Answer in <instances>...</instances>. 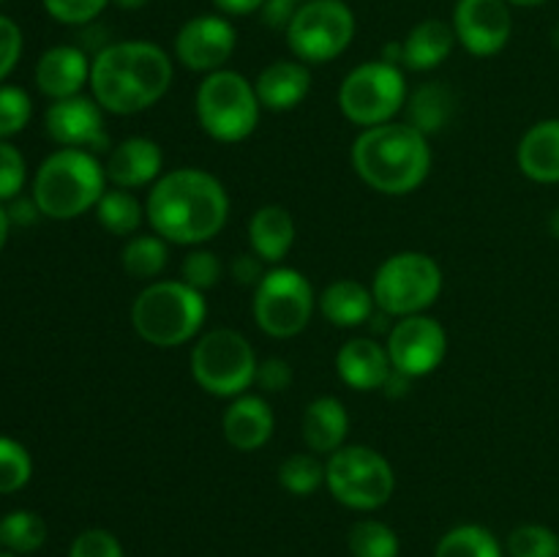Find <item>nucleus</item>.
Wrapping results in <instances>:
<instances>
[{
    "label": "nucleus",
    "mask_w": 559,
    "mask_h": 557,
    "mask_svg": "<svg viewBox=\"0 0 559 557\" xmlns=\"http://www.w3.org/2000/svg\"><path fill=\"white\" fill-rule=\"evenodd\" d=\"M293 3H298V5H300V3H306V0H293Z\"/></svg>",
    "instance_id": "obj_54"
},
{
    "label": "nucleus",
    "mask_w": 559,
    "mask_h": 557,
    "mask_svg": "<svg viewBox=\"0 0 559 557\" xmlns=\"http://www.w3.org/2000/svg\"><path fill=\"white\" fill-rule=\"evenodd\" d=\"M33 475V459L22 442L0 435V495H14L27 486Z\"/></svg>",
    "instance_id": "obj_34"
},
{
    "label": "nucleus",
    "mask_w": 559,
    "mask_h": 557,
    "mask_svg": "<svg viewBox=\"0 0 559 557\" xmlns=\"http://www.w3.org/2000/svg\"><path fill=\"white\" fill-rule=\"evenodd\" d=\"M409 382H413V377H407L404 371H391V377L385 380V386H382V391L388 393V396H404V393L409 391Z\"/></svg>",
    "instance_id": "obj_47"
},
{
    "label": "nucleus",
    "mask_w": 559,
    "mask_h": 557,
    "mask_svg": "<svg viewBox=\"0 0 559 557\" xmlns=\"http://www.w3.org/2000/svg\"><path fill=\"white\" fill-rule=\"evenodd\" d=\"M205 293L178 282H151L131 304V325L153 347H180L205 325Z\"/></svg>",
    "instance_id": "obj_5"
},
{
    "label": "nucleus",
    "mask_w": 559,
    "mask_h": 557,
    "mask_svg": "<svg viewBox=\"0 0 559 557\" xmlns=\"http://www.w3.org/2000/svg\"><path fill=\"white\" fill-rule=\"evenodd\" d=\"M278 484L289 491V495H314L322 484H325V464L317 459V453H293L278 467Z\"/></svg>",
    "instance_id": "obj_33"
},
{
    "label": "nucleus",
    "mask_w": 559,
    "mask_h": 557,
    "mask_svg": "<svg viewBox=\"0 0 559 557\" xmlns=\"http://www.w3.org/2000/svg\"><path fill=\"white\" fill-rule=\"evenodd\" d=\"M33 102L22 87L0 85V140L20 134L31 123Z\"/></svg>",
    "instance_id": "obj_36"
},
{
    "label": "nucleus",
    "mask_w": 559,
    "mask_h": 557,
    "mask_svg": "<svg viewBox=\"0 0 559 557\" xmlns=\"http://www.w3.org/2000/svg\"><path fill=\"white\" fill-rule=\"evenodd\" d=\"M257 98L271 112H289L311 91V71L300 60H273L254 80Z\"/></svg>",
    "instance_id": "obj_21"
},
{
    "label": "nucleus",
    "mask_w": 559,
    "mask_h": 557,
    "mask_svg": "<svg viewBox=\"0 0 559 557\" xmlns=\"http://www.w3.org/2000/svg\"><path fill=\"white\" fill-rule=\"evenodd\" d=\"M0 3H3V0H0Z\"/></svg>",
    "instance_id": "obj_55"
},
{
    "label": "nucleus",
    "mask_w": 559,
    "mask_h": 557,
    "mask_svg": "<svg viewBox=\"0 0 559 557\" xmlns=\"http://www.w3.org/2000/svg\"><path fill=\"white\" fill-rule=\"evenodd\" d=\"M353 167L358 178L380 194H409L424 186L431 173L429 137L393 120L371 126L353 142Z\"/></svg>",
    "instance_id": "obj_3"
},
{
    "label": "nucleus",
    "mask_w": 559,
    "mask_h": 557,
    "mask_svg": "<svg viewBox=\"0 0 559 557\" xmlns=\"http://www.w3.org/2000/svg\"><path fill=\"white\" fill-rule=\"evenodd\" d=\"M273 426H276V418H273L271 404L254 393L235 396L222 420L224 437L238 451H257L265 446L273 437Z\"/></svg>",
    "instance_id": "obj_20"
},
{
    "label": "nucleus",
    "mask_w": 559,
    "mask_h": 557,
    "mask_svg": "<svg viewBox=\"0 0 559 557\" xmlns=\"http://www.w3.org/2000/svg\"><path fill=\"white\" fill-rule=\"evenodd\" d=\"M41 216V211H38L36 200H27V197H14L9 205V218L11 224H22V227H27V224H33L36 218Z\"/></svg>",
    "instance_id": "obj_45"
},
{
    "label": "nucleus",
    "mask_w": 559,
    "mask_h": 557,
    "mask_svg": "<svg viewBox=\"0 0 559 557\" xmlns=\"http://www.w3.org/2000/svg\"><path fill=\"white\" fill-rule=\"evenodd\" d=\"M516 162L535 183H559V118L530 126L516 147Z\"/></svg>",
    "instance_id": "obj_22"
},
{
    "label": "nucleus",
    "mask_w": 559,
    "mask_h": 557,
    "mask_svg": "<svg viewBox=\"0 0 559 557\" xmlns=\"http://www.w3.org/2000/svg\"><path fill=\"white\" fill-rule=\"evenodd\" d=\"M27 164L20 147L11 145L9 140H0V202L14 200L25 189Z\"/></svg>",
    "instance_id": "obj_38"
},
{
    "label": "nucleus",
    "mask_w": 559,
    "mask_h": 557,
    "mask_svg": "<svg viewBox=\"0 0 559 557\" xmlns=\"http://www.w3.org/2000/svg\"><path fill=\"white\" fill-rule=\"evenodd\" d=\"M49 140L60 147H80V151L98 153L109 145V134L104 129V109L93 96H71L49 104L44 115Z\"/></svg>",
    "instance_id": "obj_16"
},
{
    "label": "nucleus",
    "mask_w": 559,
    "mask_h": 557,
    "mask_svg": "<svg viewBox=\"0 0 559 557\" xmlns=\"http://www.w3.org/2000/svg\"><path fill=\"white\" fill-rule=\"evenodd\" d=\"M254 347L233 328H213L191 349V377L213 396L235 399L257 380Z\"/></svg>",
    "instance_id": "obj_7"
},
{
    "label": "nucleus",
    "mask_w": 559,
    "mask_h": 557,
    "mask_svg": "<svg viewBox=\"0 0 559 557\" xmlns=\"http://www.w3.org/2000/svg\"><path fill=\"white\" fill-rule=\"evenodd\" d=\"M22 58V31L11 16L0 14V82L16 69Z\"/></svg>",
    "instance_id": "obj_41"
},
{
    "label": "nucleus",
    "mask_w": 559,
    "mask_h": 557,
    "mask_svg": "<svg viewBox=\"0 0 559 557\" xmlns=\"http://www.w3.org/2000/svg\"><path fill=\"white\" fill-rule=\"evenodd\" d=\"M295 244L293 213L284 205H262L249 218V246L262 262L278 265Z\"/></svg>",
    "instance_id": "obj_25"
},
{
    "label": "nucleus",
    "mask_w": 559,
    "mask_h": 557,
    "mask_svg": "<svg viewBox=\"0 0 559 557\" xmlns=\"http://www.w3.org/2000/svg\"><path fill=\"white\" fill-rule=\"evenodd\" d=\"M336 371L353 391H380L391 377V355L380 342L369 336L349 339L336 355Z\"/></svg>",
    "instance_id": "obj_19"
},
{
    "label": "nucleus",
    "mask_w": 559,
    "mask_h": 557,
    "mask_svg": "<svg viewBox=\"0 0 559 557\" xmlns=\"http://www.w3.org/2000/svg\"><path fill=\"white\" fill-rule=\"evenodd\" d=\"M69 557H123V546L109 530H85L71 544Z\"/></svg>",
    "instance_id": "obj_40"
},
{
    "label": "nucleus",
    "mask_w": 559,
    "mask_h": 557,
    "mask_svg": "<svg viewBox=\"0 0 559 557\" xmlns=\"http://www.w3.org/2000/svg\"><path fill=\"white\" fill-rule=\"evenodd\" d=\"M169 240H164L162 235H134L129 238V244L120 251V265L129 276L134 278H151L162 276L164 268L169 262Z\"/></svg>",
    "instance_id": "obj_28"
},
{
    "label": "nucleus",
    "mask_w": 559,
    "mask_h": 557,
    "mask_svg": "<svg viewBox=\"0 0 559 557\" xmlns=\"http://www.w3.org/2000/svg\"><path fill=\"white\" fill-rule=\"evenodd\" d=\"M511 557H559V535L546 524H519L508 535Z\"/></svg>",
    "instance_id": "obj_35"
},
{
    "label": "nucleus",
    "mask_w": 559,
    "mask_h": 557,
    "mask_svg": "<svg viewBox=\"0 0 559 557\" xmlns=\"http://www.w3.org/2000/svg\"><path fill=\"white\" fill-rule=\"evenodd\" d=\"M456 44L453 25L442 20H424L404 36L402 66L413 71H431L445 63Z\"/></svg>",
    "instance_id": "obj_26"
},
{
    "label": "nucleus",
    "mask_w": 559,
    "mask_h": 557,
    "mask_svg": "<svg viewBox=\"0 0 559 557\" xmlns=\"http://www.w3.org/2000/svg\"><path fill=\"white\" fill-rule=\"evenodd\" d=\"M551 38H555V47L559 49V27H557V31H555V36H551Z\"/></svg>",
    "instance_id": "obj_52"
},
{
    "label": "nucleus",
    "mask_w": 559,
    "mask_h": 557,
    "mask_svg": "<svg viewBox=\"0 0 559 557\" xmlns=\"http://www.w3.org/2000/svg\"><path fill=\"white\" fill-rule=\"evenodd\" d=\"M229 273H233L235 282L254 284V287L262 282V276H265V271H262V260L254 254V251L235 257L233 265H229Z\"/></svg>",
    "instance_id": "obj_44"
},
{
    "label": "nucleus",
    "mask_w": 559,
    "mask_h": 557,
    "mask_svg": "<svg viewBox=\"0 0 559 557\" xmlns=\"http://www.w3.org/2000/svg\"><path fill=\"white\" fill-rule=\"evenodd\" d=\"M456 42L475 58H491L511 42L513 16L506 0H456L453 5Z\"/></svg>",
    "instance_id": "obj_15"
},
{
    "label": "nucleus",
    "mask_w": 559,
    "mask_h": 557,
    "mask_svg": "<svg viewBox=\"0 0 559 557\" xmlns=\"http://www.w3.org/2000/svg\"><path fill=\"white\" fill-rule=\"evenodd\" d=\"M407 96L409 91L402 66L371 60V63L355 66L344 76L336 102L349 123L371 129V126L391 123L404 109Z\"/></svg>",
    "instance_id": "obj_8"
},
{
    "label": "nucleus",
    "mask_w": 559,
    "mask_h": 557,
    "mask_svg": "<svg viewBox=\"0 0 559 557\" xmlns=\"http://www.w3.org/2000/svg\"><path fill=\"white\" fill-rule=\"evenodd\" d=\"M385 349L391 355L393 369L418 380L442 364L448 353V333L435 317H399V322H393L388 333Z\"/></svg>",
    "instance_id": "obj_13"
},
{
    "label": "nucleus",
    "mask_w": 559,
    "mask_h": 557,
    "mask_svg": "<svg viewBox=\"0 0 559 557\" xmlns=\"http://www.w3.org/2000/svg\"><path fill=\"white\" fill-rule=\"evenodd\" d=\"M284 33L300 63H331L353 44L355 14L344 0H306Z\"/></svg>",
    "instance_id": "obj_12"
},
{
    "label": "nucleus",
    "mask_w": 559,
    "mask_h": 557,
    "mask_svg": "<svg viewBox=\"0 0 559 557\" xmlns=\"http://www.w3.org/2000/svg\"><path fill=\"white\" fill-rule=\"evenodd\" d=\"M349 431V415L336 396H320L306 407L300 435L311 453H336Z\"/></svg>",
    "instance_id": "obj_23"
},
{
    "label": "nucleus",
    "mask_w": 559,
    "mask_h": 557,
    "mask_svg": "<svg viewBox=\"0 0 559 557\" xmlns=\"http://www.w3.org/2000/svg\"><path fill=\"white\" fill-rule=\"evenodd\" d=\"M145 218L164 240L200 246L216 238L229 218V197L216 175L200 167L164 173L145 202Z\"/></svg>",
    "instance_id": "obj_1"
},
{
    "label": "nucleus",
    "mask_w": 559,
    "mask_h": 557,
    "mask_svg": "<svg viewBox=\"0 0 559 557\" xmlns=\"http://www.w3.org/2000/svg\"><path fill=\"white\" fill-rule=\"evenodd\" d=\"M173 85V60L153 42L107 44L91 63V93L104 112L136 115Z\"/></svg>",
    "instance_id": "obj_2"
},
{
    "label": "nucleus",
    "mask_w": 559,
    "mask_h": 557,
    "mask_svg": "<svg viewBox=\"0 0 559 557\" xmlns=\"http://www.w3.org/2000/svg\"><path fill=\"white\" fill-rule=\"evenodd\" d=\"M353 557H399V535L380 519H360L347 535Z\"/></svg>",
    "instance_id": "obj_32"
},
{
    "label": "nucleus",
    "mask_w": 559,
    "mask_h": 557,
    "mask_svg": "<svg viewBox=\"0 0 559 557\" xmlns=\"http://www.w3.org/2000/svg\"><path fill=\"white\" fill-rule=\"evenodd\" d=\"M0 557H20V555H14V552H0Z\"/></svg>",
    "instance_id": "obj_53"
},
{
    "label": "nucleus",
    "mask_w": 559,
    "mask_h": 557,
    "mask_svg": "<svg viewBox=\"0 0 559 557\" xmlns=\"http://www.w3.org/2000/svg\"><path fill=\"white\" fill-rule=\"evenodd\" d=\"M47 14L63 25H91L112 0H41Z\"/></svg>",
    "instance_id": "obj_39"
},
{
    "label": "nucleus",
    "mask_w": 559,
    "mask_h": 557,
    "mask_svg": "<svg viewBox=\"0 0 559 557\" xmlns=\"http://www.w3.org/2000/svg\"><path fill=\"white\" fill-rule=\"evenodd\" d=\"M508 5H522V9H535V5H544L546 0H506Z\"/></svg>",
    "instance_id": "obj_50"
},
{
    "label": "nucleus",
    "mask_w": 559,
    "mask_h": 557,
    "mask_svg": "<svg viewBox=\"0 0 559 557\" xmlns=\"http://www.w3.org/2000/svg\"><path fill=\"white\" fill-rule=\"evenodd\" d=\"M112 3L123 11H140V9H145L151 0H112Z\"/></svg>",
    "instance_id": "obj_49"
},
{
    "label": "nucleus",
    "mask_w": 559,
    "mask_h": 557,
    "mask_svg": "<svg viewBox=\"0 0 559 557\" xmlns=\"http://www.w3.org/2000/svg\"><path fill=\"white\" fill-rule=\"evenodd\" d=\"M404 112H407V123L420 134H440L456 115V96L442 82H426L409 93Z\"/></svg>",
    "instance_id": "obj_27"
},
{
    "label": "nucleus",
    "mask_w": 559,
    "mask_h": 557,
    "mask_svg": "<svg viewBox=\"0 0 559 557\" xmlns=\"http://www.w3.org/2000/svg\"><path fill=\"white\" fill-rule=\"evenodd\" d=\"M96 218L107 233L120 235H134L140 229L142 218H145V208L140 205L134 194L129 189H109L104 191L102 200L96 202Z\"/></svg>",
    "instance_id": "obj_29"
},
{
    "label": "nucleus",
    "mask_w": 559,
    "mask_h": 557,
    "mask_svg": "<svg viewBox=\"0 0 559 557\" xmlns=\"http://www.w3.org/2000/svg\"><path fill=\"white\" fill-rule=\"evenodd\" d=\"M442 293V271L424 251H399L374 273L371 295L391 317L424 315Z\"/></svg>",
    "instance_id": "obj_10"
},
{
    "label": "nucleus",
    "mask_w": 559,
    "mask_h": 557,
    "mask_svg": "<svg viewBox=\"0 0 559 557\" xmlns=\"http://www.w3.org/2000/svg\"><path fill=\"white\" fill-rule=\"evenodd\" d=\"M224 265L218 260V254L207 249H194L183 257L180 262V278H183L189 287L200 289V293H207V289L216 287L222 282Z\"/></svg>",
    "instance_id": "obj_37"
},
{
    "label": "nucleus",
    "mask_w": 559,
    "mask_h": 557,
    "mask_svg": "<svg viewBox=\"0 0 559 557\" xmlns=\"http://www.w3.org/2000/svg\"><path fill=\"white\" fill-rule=\"evenodd\" d=\"M91 63L85 49L74 44L49 47L36 63V87L52 102L80 96L82 87L91 85Z\"/></svg>",
    "instance_id": "obj_17"
},
{
    "label": "nucleus",
    "mask_w": 559,
    "mask_h": 557,
    "mask_svg": "<svg viewBox=\"0 0 559 557\" xmlns=\"http://www.w3.org/2000/svg\"><path fill=\"white\" fill-rule=\"evenodd\" d=\"M325 484L342 506L353 511H377L396 491V473L374 448L342 446L328 457Z\"/></svg>",
    "instance_id": "obj_9"
},
{
    "label": "nucleus",
    "mask_w": 559,
    "mask_h": 557,
    "mask_svg": "<svg viewBox=\"0 0 559 557\" xmlns=\"http://www.w3.org/2000/svg\"><path fill=\"white\" fill-rule=\"evenodd\" d=\"M202 131L216 142H243L260 123V98L254 82L233 69L205 74L194 98Z\"/></svg>",
    "instance_id": "obj_6"
},
{
    "label": "nucleus",
    "mask_w": 559,
    "mask_h": 557,
    "mask_svg": "<svg viewBox=\"0 0 559 557\" xmlns=\"http://www.w3.org/2000/svg\"><path fill=\"white\" fill-rule=\"evenodd\" d=\"M293 366L284 358H265L257 366V386L265 393H284L293 386Z\"/></svg>",
    "instance_id": "obj_42"
},
{
    "label": "nucleus",
    "mask_w": 559,
    "mask_h": 557,
    "mask_svg": "<svg viewBox=\"0 0 559 557\" xmlns=\"http://www.w3.org/2000/svg\"><path fill=\"white\" fill-rule=\"evenodd\" d=\"M320 311L336 328H358L371 320L377 300L371 289L358 278H336L320 295Z\"/></svg>",
    "instance_id": "obj_24"
},
{
    "label": "nucleus",
    "mask_w": 559,
    "mask_h": 557,
    "mask_svg": "<svg viewBox=\"0 0 559 557\" xmlns=\"http://www.w3.org/2000/svg\"><path fill=\"white\" fill-rule=\"evenodd\" d=\"M295 11H298V3H293V0H265L260 9V16L271 31H287Z\"/></svg>",
    "instance_id": "obj_43"
},
{
    "label": "nucleus",
    "mask_w": 559,
    "mask_h": 557,
    "mask_svg": "<svg viewBox=\"0 0 559 557\" xmlns=\"http://www.w3.org/2000/svg\"><path fill=\"white\" fill-rule=\"evenodd\" d=\"M262 3H265V0H213V5H216L224 16L257 14V11L262 9Z\"/></svg>",
    "instance_id": "obj_46"
},
{
    "label": "nucleus",
    "mask_w": 559,
    "mask_h": 557,
    "mask_svg": "<svg viewBox=\"0 0 559 557\" xmlns=\"http://www.w3.org/2000/svg\"><path fill=\"white\" fill-rule=\"evenodd\" d=\"M164 153L147 137H129L109 151L104 173L115 189H142L162 178Z\"/></svg>",
    "instance_id": "obj_18"
},
{
    "label": "nucleus",
    "mask_w": 559,
    "mask_h": 557,
    "mask_svg": "<svg viewBox=\"0 0 559 557\" xmlns=\"http://www.w3.org/2000/svg\"><path fill=\"white\" fill-rule=\"evenodd\" d=\"M549 227H551V235H555V238H559V208L555 213H551V218H549Z\"/></svg>",
    "instance_id": "obj_51"
},
{
    "label": "nucleus",
    "mask_w": 559,
    "mask_h": 557,
    "mask_svg": "<svg viewBox=\"0 0 559 557\" xmlns=\"http://www.w3.org/2000/svg\"><path fill=\"white\" fill-rule=\"evenodd\" d=\"M107 191V173L96 153L60 147L49 153L33 178V200L41 216L69 222L93 211Z\"/></svg>",
    "instance_id": "obj_4"
},
{
    "label": "nucleus",
    "mask_w": 559,
    "mask_h": 557,
    "mask_svg": "<svg viewBox=\"0 0 559 557\" xmlns=\"http://www.w3.org/2000/svg\"><path fill=\"white\" fill-rule=\"evenodd\" d=\"M9 227H11V218H9V211H5L3 205H0V251H3L5 240H9Z\"/></svg>",
    "instance_id": "obj_48"
},
{
    "label": "nucleus",
    "mask_w": 559,
    "mask_h": 557,
    "mask_svg": "<svg viewBox=\"0 0 559 557\" xmlns=\"http://www.w3.org/2000/svg\"><path fill=\"white\" fill-rule=\"evenodd\" d=\"M238 47V33L227 16L200 14L183 22L175 36V58L197 74H213L224 69Z\"/></svg>",
    "instance_id": "obj_14"
},
{
    "label": "nucleus",
    "mask_w": 559,
    "mask_h": 557,
    "mask_svg": "<svg viewBox=\"0 0 559 557\" xmlns=\"http://www.w3.org/2000/svg\"><path fill=\"white\" fill-rule=\"evenodd\" d=\"M314 289L295 268L276 265L254 287L251 315L262 333L273 339H293L306 331L314 315Z\"/></svg>",
    "instance_id": "obj_11"
},
{
    "label": "nucleus",
    "mask_w": 559,
    "mask_h": 557,
    "mask_svg": "<svg viewBox=\"0 0 559 557\" xmlns=\"http://www.w3.org/2000/svg\"><path fill=\"white\" fill-rule=\"evenodd\" d=\"M435 557H502L495 535L480 524H459L437 544Z\"/></svg>",
    "instance_id": "obj_30"
},
{
    "label": "nucleus",
    "mask_w": 559,
    "mask_h": 557,
    "mask_svg": "<svg viewBox=\"0 0 559 557\" xmlns=\"http://www.w3.org/2000/svg\"><path fill=\"white\" fill-rule=\"evenodd\" d=\"M47 541V524L33 511H11L0 519V544L14 555H31Z\"/></svg>",
    "instance_id": "obj_31"
}]
</instances>
